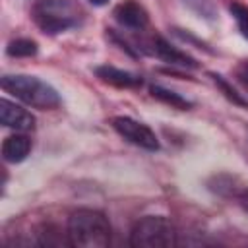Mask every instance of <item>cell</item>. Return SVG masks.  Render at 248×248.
Listing matches in <instances>:
<instances>
[{
  "label": "cell",
  "instance_id": "obj_1",
  "mask_svg": "<svg viewBox=\"0 0 248 248\" xmlns=\"http://www.w3.org/2000/svg\"><path fill=\"white\" fill-rule=\"evenodd\" d=\"M68 242L78 248H107L112 229L105 213L97 209H78L68 217Z\"/></svg>",
  "mask_w": 248,
  "mask_h": 248
},
{
  "label": "cell",
  "instance_id": "obj_2",
  "mask_svg": "<svg viewBox=\"0 0 248 248\" xmlns=\"http://www.w3.org/2000/svg\"><path fill=\"white\" fill-rule=\"evenodd\" d=\"M0 85L6 93L14 95L21 103L39 110H52L60 105L58 91L37 76H23V74L2 76Z\"/></svg>",
  "mask_w": 248,
  "mask_h": 248
},
{
  "label": "cell",
  "instance_id": "obj_3",
  "mask_svg": "<svg viewBox=\"0 0 248 248\" xmlns=\"http://www.w3.org/2000/svg\"><path fill=\"white\" fill-rule=\"evenodd\" d=\"M31 17L43 33L58 35L78 27L83 19V12L74 0H35Z\"/></svg>",
  "mask_w": 248,
  "mask_h": 248
},
{
  "label": "cell",
  "instance_id": "obj_4",
  "mask_svg": "<svg viewBox=\"0 0 248 248\" xmlns=\"http://www.w3.org/2000/svg\"><path fill=\"white\" fill-rule=\"evenodd\" d=\"M176 242V229L165 215H145L130 232V244L136 248H170Z\"/></svg>",
  "mask_w": 248,
  "mask_h": 248
},
{
  "label": "cell",
  "instance_id": "obj_5",
  "mask_svg": "<svg viewBox=\"0 0 248 248\" xmlns=\"http://www.w3.org/2000/svg\"><path fill=\"white\" fill-rule=\"evenodd\" d=\"M110 126L114 128V132L124 138L128 143L132 145H138L141 149H147V151H157L161 145H159V138L155 136V132L143 124V122H138L130 116H112L110 118Z\"/></svg>",
  "mask_w": 248,
  "mask_h": 248
},
{
  "label": "cell",
  "instance_id": "obj_6",
  "mask_svg": "<svg viewBox=\"0 0 248 248\" xmlns=\"http://www.w3.org/2000/svg\"><path fill=\"white\" fill-rule=\"evenodd\" d=\"M140 52L157 56L159 60L170 64V66H180V68H198L196 58H192L190 54H186L184 50L172 46L167 39H163L161 35H155L153 39H149L147 43H141Z\"/></svg>",
  "mask_w": 248,
  "mask_h": 248
},
{
  "label": "cell",
  "instance_id": "obj_7",
  "mask_svg": "<svg viewBox=\"0 0 248 248\" xmlns=\"http://www.w3.org/2000/svg\"><path fill=\"white\" fill-rule=\"evenodd\" d=\"M112 16L124 29H130V31H141L149 23V14L138 0L118 2L112 10Z\"/></svg>",
  "mask_w": 248,
  "mask_h": 248
},
{
  "label": "cell",
  "instance_id": "obj_8",
  "mask_svg": "<svg viewBox=\"0 0 248 248\" xmlns=\"http://www.w3.org/2000/svg\"><path fill=\"white\" fill-rule=\"evenodd\" d=\"M0 122L6 128H14L16 132H27L35 128V116L6 97L0 99Z\"/></svg>",
  "mask_w": 248,
  "mask_h": 248
},
{
  "label": "cell",
  "instance_id": "obj_9",
  "mask_svg": "<svg viewBox=\"0 0 248 248\" xmlns=\"http://www.w3.org/2000/svg\"><path fill=\"white\" fill-rule=\"evenodd\" d=\"M95 76L103 83H108V85H114V87H120V89H136V87H141V83H143L141 76L120 70V68H114V66H108V64L97 66Z\"/></svg>",
  "mask_w": 248,
  "mask_h": 248
},
{
  "label": "cell",
  "instance_id": "obj_10",
  "mask_svg": "<svg viewBox=\"0 0 248 248\" xmlns=\"http://www.w3.org/2000/svg\"><path fill=\"white\" fill-rule=\"evenodd\" d=\"M31 140L23 134H12L2 143V159L6 163H21L31 153Z\"/></svg>",
  "mask_w": 248,
  "mask_h": 248
},
{
  "label": "cell",
  "instance_id": "obj_11",
  "mask_svg": "<svg viewBox=\"0 0 248 248\" xmlns=\"http://www.w3.org/2000/svg\"><path fill=\"white\" fill-rule=\"evenodd\" d=\"M149 93H151V97H153V99H157V101H161V103L169 105L170 108L188 110V108H192V107H194V103H192L190 99L182 97L180 93H176V91H172V89H169V87L157 85V83L149 87Z\"/></svg>",
  "mask_w": 248,
  "mask_h": 248
},
{
  "label": "cell",
  "instance_id": "obj_12",
  "mask_svg": "<svg viewBox=\"0 0 248 248\" xmlns=\"http://www.w3.org/2000/svg\"><path fill=\"white\" fill-rule=\"evenodd\" d=\"M209 78L213 79V83L219 87V91L232 103V105H236V107H242V108H248V99L236 89V87H232L221 74H215V72H209Z\"/></svg>",
  "mask_w": 248,
  "mask_h": 248
},
{
  "label": "cell",
  "instance_id": "obj_13",
  "mask_svg": "<svg viewBox=\"0 0 248 248\" xmlns=\"http://www.w3.org/2000/svg\"><path fill=\"white\" fill-rule=\"evenodd\" d=\"M37 50H39V46H37V43L33 39H14L6 46V54L8 56H16V58L35 56Z\"/></svg>",
  "mask_w": 248,
  "mask_h": 248
},
{
  "label": "cell",
  "instance_id": "obj_14",
  "mask_svg": "<svg viewBox=\"0 0 248 248\" xmlns=\"http://www.w3.org/2000/svg\"><path fill=\"white\" fill-rule=\"evenodd\" d=\"M198 17L207 19V21H215L217 19V8L213 4V0H182Z\"/></svg>",
  "mask_w": 248,
  "mask_h": 248
},
{
  "label": "cell",
  "instance_id": "obj_15",
  "mask_svg": "<svg viewBox=\"0 0 248 248\" xmlns=\"http://www.w3.org/2000/svg\"><path fill=\"white\" fill-rule=\"evenodd\" d=\"M229 12H231L232 19L236 21V27H238L240 35L248 41V6H244L242 2H231Z\"/></svg>",
  "mask_w": 248,
  "mask_h": 248
},
{
  "label": "cell",
  "instance_id": "obj_16",
  "mask_svg": "<svg viewBox=\"0 0 248 248\" xmlns=\"http://www.w3.org/2000/svg\"><path fill=\"white\" fill-rule=\"evenodd\" d=\"M238 202H240V205H242V209H244V211L248 213V188L240 192V196H238Z\"/></svg>",
  "mask_w": 248,
  "mask_h": 248
},
{
  "label": "cell",
  "instance_id": "obj_17",
  "mask_svg": "<svg viewBox=\"0 0 248 248\" xmlns=\"http://www.w3.org/2000/svg\"><path fill=\"white\" fill-rule=\"evenodd\" d=\"M91 4H95V6H103V4H107L108 0H89Z\"/></svg>",
  "mask_w": 248,
  "mask_h": 248
},
{
  "label": "cell",
  "instance_id": "obj_18",
  "mask_svg": "<svg viewBox=\"0 0 248 248\" xmlns=\"http://www.w3.org/2000/svg\"><path fill=\"white\" fill-rule=\"evenodd\" d=\"M242 70H244V72H246V74H248V60H246V62H244V64H242Z\"/></svg>",
  "mask_w": 248,
  "mask_h": 248
},
{
  "label": "cell",
  "instance_id": "obj_19",
  "mask_svg": "<svg viewBox=\"0 0 248 248\" xmlns=\"http://www.w3.org/2000/svg\"><path fill=\"white\" fill-rule=\"evenodd\" d=\"M242 83H244V85L248 87V79H244V78H242Z\"/></svg>",
  "mask_w": 248,
  "mask_h": 248
}]
</instances>
